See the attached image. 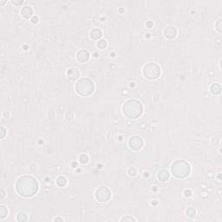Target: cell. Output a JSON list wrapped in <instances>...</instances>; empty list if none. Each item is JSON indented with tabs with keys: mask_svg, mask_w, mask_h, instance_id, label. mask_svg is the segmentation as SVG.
Wrapping results in <instances>:
<instances>
[{
	"mask_svg": "<svg viewBox=\"0 0 222 222\" xmlns=\"http://www.w3.org/2000/svg\"><path fill=\"white\" fill-rule=\"evenodd\" d=\"M28 220V216L27 214L24 213V212H20L18 213L17 216V221H26Z\"/></svg>",
	"mask_w": 222,
	"mask_h": 222,
	"instance_id": "obj_15",
	"label": "cell"
},
{
	"mask_svg": "<svg viewBox=\"0 0 222 222\" xmlns=\"http://www.w3.org/2000/svg\"><path fill=\"white\" fill-rule=\"evenodd\" d=\"M123 111L124 115L128 118L136 119L141 115L143 112V107L141 102L135 99H131V100H128L124 103Z\"/></svg>",
	"mask_w": 222,
	"mask_h": 222,
	"instance_id": "obj_2",
	"label": "cell"
},
{
	"mask_svg": "<svg viewBox=\"0 0 222 222\" xmlns=\"http://www.w3.org/2000/svg\"><path fill=\"white\" fill-rule=\"evenodd\" d=\"M21 15L25 18H30L33 15V9L30 6H25L21 10Z\"/></svg>",
	"mask_w": 222,
	"mask_h": 222,
	"instance_id": "obj_11",
	"label": "cell"
},
{
	"mask_svg": "<svg viewBox=\"0 0 222 222\" xmlns=\"http://www.w3.org/2000/svg\"><path fill=\"white\" fill-rule=\"evenodd\" d=\"M191 168L185 160H176L171 166V173L178 179H183L189 175Z\"/></svg>",
	"mask_w": 222,
	"mask_h": 222,
	"instance_id": "obj_3",
	"label": "cell"
},
{
	"mask_svg": "<svg viewBox=\"0 0 222 222\" xmlns=\"http://www.w3.org/2000/svg\"><path fill=\"white\" fill-rule=\"evenodd\" d=\"M96 46H97V48H99L100 49H105V48L107 47V41L104 40V39L99 40L98 42L96 43Z\"/></svg>",
	"mask_w": 222,
	"mask_h": 222,
	"instance_id": "obj_18",
	"label": "cell"
},
{
	"mask_svg": "<svg viewBox=\"0 0 222 222\" xmlns=\"http://www.w3.org/2000/svg\"><path fill=\"white\" fill-rule=\"evenodd\" d=\"M128 145L132 150H135V151L140 150L143 147V140L141 139V137L138 136H132L128 141Z\"/></svg>",
	"mask_w": 222,
	"mask_h": 222,
	"instance_id": "obj_7",
	"label": "cell"
},
{
	"mask_svg": "<svg viewBox=\"0 0 222 222\" xmlns=\"http://www.w3.org/2000/svg\"><path fill=\"white\" fill-rule=\"evenodd\" d=\"M102 30L98 29V28H95V29H93L91 31H90V37L91 38L93 39V40H96V41H97V40H100V38L102 37Z\"/></svg>",
	"mask_w": 222,
	"mask_h": 222,
	"instance_id": "obj_12",
	"label": "cell"
},
{
	"mask_svg": "<svg viewBox=\"0 0 222 222\" xmlns=\"http://www.w3.org/2000/svg\"><path fill=\"white\" fill-rule=\"evenodd\" d=\"M157 177H158V179L160 180V181H162V182L167 181L169 179V173H168V170L162 169V170H160V171L158 172Z\"/></svg>",
	"mask_w": 222,
	"mask_h": 222,
	"instance_id": "obj_13",
	"label": "cell"
},
{
	"mask_svg": "<svg viewBox=\"0 0 222 222\" xmlns=\"http://www.w3.org/2000/svg\"><path fill=\"white\" fill-rule=\"evenodd\" d=\"M75 91L82 96H90L95 89V84L93 81L88 77L80 78L75 83Z\"/></svg>",
	"mask_w": 222,
	"mask_h": 222,
	"instance_id": "obj_4",
	"label": "cell"
},
{
	"mask_svg": "<svg viewBox=\"0 0 222 222\" xmlns=\"http://www.w3.org/2000/svg\"><path fill=\"white\" fill-rule=\"evenodd\" d=\"M136 220L135 218H133V217H131V216H125L123 218H122L121 219V221H136Z\"/></svg>",
	"mask_w": 222,
	"mask_h": 222,
	"instance_id": "obj_22",
	"label": "cell"
},
{
	"mask_svg": "<svg viewBox=\"0 0 222 222\" xmlns=\"http://www.w3.org/2000/svg\"><path fill=\"white\" fill-rule=\"evenodd\" d=\"M17 192L24 197H31L38 191L37 181L30 175H24L20 177L16 182Z\"/></svg>",
	"mask_w": 222,
	"mask_h": 222,
	"instance_id": "obj_1",
	"label": "cell"
},
{
	"mask_svg": "<svg viewBox=\"0 0 222 222\" xmlns=\"http://www.w3.org/2000/svg\"><path fill=\"white\" fill-rule=\"evenodd\" d=\"M142 73L149 80H155L160 75V66L156 62H148L144 66Z\"/></svg>",
	"mask_w": 222,
	"mask_h": 222,
	"instance_id": "obj_5",
	"label": "cell"
},
{
	"mask_svg": "<svg viewBox=\"0 0 222 222\" xmlns=\"http://www.w3.org/2000/svg\"><path fill=\"white\" fill-rule=\"evenodd\" d=\"M79 160H80V162H81V163L86 164L87 162L89 161V158H88V156H87L86 155H81Z\"/></svg>",
	"mask_w": 222,
	"mask_h": 222,
	"instance_id": "obj_21",
	"label": "cell"
},
{
	"mask_svg": "<svg viewBox=\"0 0 222 222\" xmlns=\"http://www.w3.org/2000/svg\"><path fill=\"white\" fill-rule=\"evenodd\" d=\"M63 221L64 220L62 218H57V219H54V221Z\"/></svg>",
	"mask_w": 222,
	"mask_h": 222,
	"instance_id": "obj_26",
	"label": "cell"
},
{
	"mask_svg": "<svg viewBox=\"0 0 222 222\" xmlns=\"http://www.w3.org/2000/svg\"><path fill=\"white\" fill-rule=\"evenodd\" d=\"M5 132H6V131H5L4 128L3 126H1V134H2V135H1V138H2V139L5 136Z\"/></svg>",
	"mask_w": 222,
	"mask_h": 222,
	"instance_id": "obj_24",
	"label": "cell"
},
{
	"mask_svg": "<svg viewBox=\"0 0 222 222\" xmlns=\"http://www.w3.org/2000/svg\"><path fill=\"white\" fill-rule=\"evenodd\" d=\"M95 197L100 202H106L111 197V191L105 186H100L95 193Z\"/></svg>",
	"mask_w": 222,
	"mask_h": 222,
	"instance_id": "obj_6",
	"label": "cell"
},
{
	"mask_svg": "<svg viewBox=\"0 0 222 222\" xmlns=\"http://www.w3.org/2000/svg\"><path fill=\"white\" fill-rule=\"evenodd\" d=\"M67 75H68V78L71 81H75L78 77H79V71L75 69V68H72V69H70L68 71H67Z\"/></svg>",
	"mask_w": 222,
	"mask_h": 222,
	"instance_id": "obj_10",
	"label": "cell"
},
{
	"mask_svg": "<svg viewBox=\"0 0 222 222\" xmlns=\"http://www.w3.org/2000/svg\"><path fill=\"white\" fill-rule=\"evenodd\" d=\"M186 215L188 217H191V218H193V217H194L196 215V210L194 209V207H189L188 209L186 210Z\"/></svg>",
	"mask_w": 222,
	"mask_h": 222,
	"instance_id": "obj_19",
	"label": "cell"
},
{
	"mask_svg": "<svg viewBox=\"0 0 222 222\" xmlns=\"http://www.w3.org/2000/svg\"><path fill=\"white\" fill-rule=\"evenodd\" d=\"M76 59L80 62H86L89 59V53L86 49H80L76 53Z\"/></svg>",
	"mask_w": 222,
	"mask_h": 222,
	"instance_id": "obj_9",
	"label": "cell"
},
{
	"mask_svg": "<svg viewBox=\"0 0 222 222\" xmlns=\"http://www.w3.org/2000/svg\"><path fill=\"white\" fill-rule=\"evenodd\" d=\"M164 36L168 39H173L177 36V30L173 26H168L164 29Z\"/></svg>",
	"mask_w": 222,
	"mask_h": 222,
	"instance_id": "obj_8",
	"label": "cell"
},
{
	"mask_svg": "<svg viewBox=\"0 0 222 222\" xmlns=\"http://www.w3.org/2000/svg\"><path fill=\"white\" fill-rule=\"evenodd\" d=\"M216 29L219 32H221V19H219L216 24Z\"/></svg>",
	"mask_w": 222,
	"mask_h": 222,
	"instance_id": "obj_23",
	"label": "cell"
},
{
	"mask_svg": "<svg viewBox=\"0 0 222 222\" xmlns=\"http://www.w3.org/2000/svg\"><path fill=\"white\" fill-rule=\"evenodd\" d=\"M57 184L59 186H64L67 184V179L64 176H59L57 179Z\"/></svg>",
	"mask_w": 222,
	"mask_h": 222,
	"instance_id": "obj_16",
	"label": "cell"
},
{
	"mask_svg": "<svg viewBox=\"0 0 222 222\" xmlns=\"http://www.w3.org/2000/svg\"><path fill=\"white\" fill-rule=\"evenodd\" d=\"M37 22H38V17H37V16H35V17H33L31 18V23L32 24H37Z\"/></svg>",
	"mask_w": 222,
	"mask_h": 222,
	"instance_id": "obj_25",
	"label": "cell"
},
{
	"mask_svg": "<svg viewBox=\"0 0 222 222\" xmlns=\"http://www.w3.org/2000/svg\"><path fill=\"white\" fill-rule=\"evenodd\" d=\"M8 215V210L4 206H0V217L1 219H4Z\"/></svg>",
	"mask_w": 222,
	"mask_h": 222,
	"instance_id": "obj_17",
	"label": "cell"
},
{
	"mask_svg": "<svg viewBox=\"0 0 222 222\" xmlns=\"http://www.w3.org/2000/svg\"><path fill=\"white\" fill-rule=\"evenodd\" d=\"M210 90H211L212 94H213V95H220L221 92V88L219 83H213L212 86L210 87Z\"/></svg>",
	"mask_w": 222,
	"mask_h": 222,
	"instance_id": "obj_14",
	"label": "cell"
},
{
	"mask_svg": "<svg viewBox=\"0 0 222 222\" xmlns=\"http://www.w3.org/2000/svg\"><path fill=\"white\" fill-rule=\"evenodd\" d=\"M128 173L129 176L135 177L136 175V173H137V170H136V168H128Z\"/></svg>",
	"mask_w": 222,
	"mask_h": 222,
	"instance_id": "obj_20",
	"label": "cell"
}]
</instances>
